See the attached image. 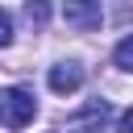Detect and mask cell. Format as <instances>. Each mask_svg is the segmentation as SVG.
Wrapping results in <instances>:
<instances>
[{"label":"cell","instance_id":"8","mask_svg":"<svg viewBox=\"0 0 133 133\" xmlns=\"http://www.w3.org/2000/svg\"><path fill=\"white\" fill-rule=\"evenodd\" d=\"M116 133H133V108H125V112H121V125H116Z\"/></svg>","mask_w":133,"mask_h":133},{"label":"cell","instance_id":"5","mask_svg":"<svg viewBox=\"0 0 133 133\" xmlns=\"http://www.w3.org/2000/svg\"><path fill=\"white\" fill-rule=\"evenodd\" d=\"M112 62H116L121 71H133V33L116 42V50H112Z\"/></svg>","mask_w":133,"mask_h":133},{"label":"cell","instance_id":"7","mask_svg":"<svg viewBox=\"0 0 133 133\" xmlns=\"http://www.w3.org/2000/svg\"><path fill=\"white\" fill-rule=\"evenodd\" d=\"M66 133H104V129H100V125H87V121H71Z\"/></svg>","mask_w":133,"mask_h":133},{"label":"cell","instance_id":"3","mask_svg":"<svg viewBox=\"0 0 133 133\" xmlns=\"http://www.w3.org/2000/svg\"><path fill=\"white\" fill-rule=\"evenodd\" d=\"M46 83H50L54 96H75V91L83 87V66H79V62H58V66H50Z\"/></svg>","mask_w":133,"mask_h":133},{"label":"cell","instance_id":"2","mask_svg":"<svg viewBox=\"0 0 133 133\" xmlns=\"http://www.w3.org/2000/svg\"><path fill=\"white\" fill-rule=\"evenodd\" d=\"M62 17H66V25L71 29H100V21H104V8H100V0H62Z\"/></svg>","mask_w":133,"mask_h":133},{"label":"cell","instance_id":"6","mask_svg":"<svg viewBox=\"0 0 133 133\" xmlns=\"http://www.w3.org/2000/svg\"><path fill=\"white\" fill-rule=\"evenodd\" d=\"M8 42H12V17L0 8V46H8Z\"/></svg>","mask_w":133,"mask_h":133},{"label":"cell","instance_id":"1","mask_svg":"<svg viewBox=\"0 0 133 133\" xmlns=\"http://www.w3.org/2000/svg\"><path fill=\"white\" fill-rule=\"evenodd\" d=\"M33 116H37L33 91H25V87H4L0 91V125L4 129H25Z\"/></svg>","mask_w":133,"mask_h":133},{"label":"cell","instance_id":"4","mask_svg":"<svg viewBox=\"0 0 133 133\" xmlns=\"http://www.w3.org/2000/svg\"><path fill=\"white\" fill-rule=\"evenodd\" d=\"M25 21H29L33 29H46V21H50V0H25Z\"/></svg>","mask_w":133,"mask_h":133}]
</instances>
